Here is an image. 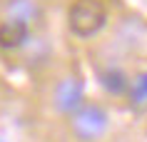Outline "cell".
Listing matches in <instances>:
<instances>
[{
    "label": "cell",
    "instance_id": "cell-5",
    "mask_svg": "<svg viewBox=\"0 0 147 142\" xmlns=\"http://www.w3.org/2000/svg\"><path fill=\"white\" fill-rule=\"evenodd\" d=\"M130 97L135 105H142L147 102V72L137 75V77L130 82Z\"/></svg>",
    "mask_w": 147,
    "mask_h": 142
},
{
    "label": "cell",
    "instance_id": "cell-2",
    "mask_svg": "<svg viewBox=\"0 0 147 142\" xmlns=\"http://www.w3.org/2000/svg\"><path fill=\"white\" fill-rule=\"evenodd\" d=\"M72 130L80 140H95L107 130V115L97 105H85L78 110V115L72 120Z\"/></svg>",
    "mask_w": 147,
    "mask_h": 142
},
{
    "label": "cell",
    "instance_id": "cell-4",
    "mask_svg": "<svg viewBox=\"0 0 147 142\" xmlns=\"http://www.w3.org/2000/svg\"><path fill=\"white\" fill-rule=\"evenodd\" d=\"M28 38V25L25 20H5L0 25V47L5 50H15L20 47Z\"/></svg>",
    "mask_w": 147,
    "mask_h": 142
},
{
    "label": "cell",
    "instance_id": "cell-1",
    "mask_svg": "<svg viewBox=\"0 0 147 142\" xmlns=\"http://www.w3.org/2000/svg\"><path fill=\"white\" fill-rule=\"evenodd\" d=\"M105 5L97 0H78L70 8V30L80 38H90L105 25Z\"/></svg>",
    "mask_w": 147,
    "mask_h": 142
},
{
    "label": "cell",
    "instance_id": "cell-3",
    "mask_svg": "<svg viewBox=\"0 0 147 142\" xmlns=\"http://www.w3.org/2000/svg\"><path fill=\"white\" fill-rule=\"evenodd\" d=\"M55 105H57L60 112L80 110V105H82V85H80V80H75V77L62 80L57 85V90H55Z\"/></svg>",
    "mask_w": 147,
    "mask_h": 142
},
{
    "label": "cell",
    "instance_id": "cell-6",
    "mask_svg": "<svg viewBox=\"0 0 147 142\" xmlns=\"http://www.w3.org/2000/svg\"><path fill=\"white\" fill-rule=\"evenodd\" d=\"M102 80H105L102 85L107 87L110 92H125V90H127V77H125L120 70H107Z\"/></svg>",
    "mask_w": 147,
    "mask_h": 142
}]
</instances>
